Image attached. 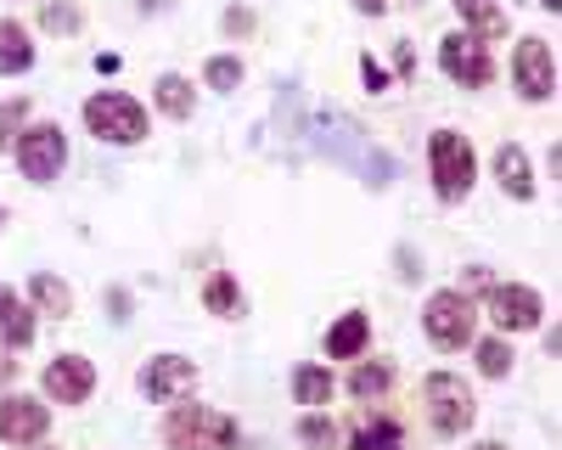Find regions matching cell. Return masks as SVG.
Wrapping results in <instances>:
<instances>
[{
    "instance_id": "33",
    "label": "cell",
    "mask_w": 562,
    "mask_h": 450,
    "mask_svg": "<svg viewBox=\"0 0 562 450\" xmlns=\"http://www.w3.org/2000/svg\"><path fill=\"white\" fill-rule=\"evenodd\" d=\"M355 7H360L366 18H383V7H389V0H355Z\"/></svg>"
},
{
    "instance_id": "23",
    "label": "cell",
    "mask_w": 562,
    "mask_h": 450,
    "mask_svg": "<svg viewBox=\"0 0 562 450\" xmlns=\"http://www.w3.org/2000/svg\"><path fill=\"white\" fill-rule=\"evenodd\" d=\"M333 372H326V367H299L293 372V400L299 405H326V400H333Z\"/></svg>"
},
{
    "instance_id": "9",
    "label": "cell",
    "mask_w": 562,
    "mask_h": 450,
    "mask_svg": "<svg viewBox=\"0 0 562 450\" xmlns=\"http://www.w3.org/2000/svg\"><path fill=\"white\" fill-rule=\"evenodd\" d=\"M512 85H518L524 102H551L557 90V57L546 40H518V52H512Z\"/></svg>"
},
{
    "instance_id": "27",
    "label": "cell",
    "mask_w": 562,
    "mask_h": 450,
    "mask_svg": "<svg viewBox=\"0 0 562 450\" xmlns=\"http://www.w3.org/2000/svg\"><path fill=\"white\" fill-rule=\"evenodd\" d=\"M479 372H484V378H506V372H512V349H506L501 338H484V344H479Z\"/></svg>"
},
{
    "instance_id": "24",
    "label": "cell",
    "mask_w": 562,
    "mask_h": 450,
    "mask_svg": "<svg viewBox=\"0 0 562 450\" xmlns=\"http://www.w3.org/2000/svg\"><path fill=\"white\" fill-rule=\"evenodd\" d=\"M40 23H45V34H79L85 29V7L79 0H45Z\"/></svg>"
},
{
    "instance_id": "10",
    "label": "cell",
    "mask_w": 562,
    "mask_h": 450,
    "mask_svg": "<svg viewBox=\"0 0 562 450\" xmlns=\"http://www.w3.org/2000/svg\"><path fill=\"white\" fill-rule=\"evenodd\" d=\"M198 389V367L186 355H153L147 367H140V394L153 405H175V400H192Z\"/></svg>"
},
{
    "instance_id": "25",
    "label": "cell",
    "mask_w": 562,
    "mask_h": 450,
    "mask_svg": "<svg viewBox=\"0 0 562 450\" xmlns=\"http://www.w3.org/2000/svg\"><path fill=\"white\" fill-rule=\"evenodd\" d=\"M203 85L209 90H237L243 85V63L237 57H209L203 63Z\"/></svg>"
},
{
    "instance_id": "37",
    "label": "cell",
    "mask_w": 562,
    "mask_h": 450,
    "mask_svg": "<svg viewBox=\"0 0 562 450\" xmlns=\"http://www.w3.org/2000/svg\"><path fill=\"white\" fill-rule=\"evenodd\" d=\"M0 225H7V203H0Z\"/></svg>"
},
{
    "instance_id": "36",
    "label": "cell",
    "mask_w": 562,
    "mask_h": 450,
    "mask_svg": "<svg viewBox=\"0 0 562 450\" xmlns=\"http://www.w3.org/2000/svg\"><path fill=\"white\" fill-rule=\"evenodd\" d=\"M29 450H57V445H45V439H40V445H29Z\"/></svg>"
},
{
    "instance_id": "18",
    "label": "cell",
    "mask_w": 562,
    "mask_h": 450,
    "mask_svg": "<svg viewBox=\"0 0 562 450\" xmlns=\"http://www.w3.org/2000/svg\"><path fill=\"white\" fill-rule=\"evenodd\" d=\"M34 68V40H29V29L23 23H0V74L7 79H18V74H29Z\"/></svg>"
},
{
    "instance_id": "11",
    "label": "cell",
    "mask_w": 562,
    "mask_h": 450,
    "mask_svg": "<svg viewBox=\"0 0 562 450\" xmlns=\"http://www.w3.org/2000/svg\"><path fill=\"white\" fill-rule=\"evenodd\" d=\"M52 434V412L34 394H7L0 400V439L7 445H40Z\"/></svg>"
},
{
    "instance_id": "3",
    "label": "cell",
    "mask_w": 562,
    "mask_h": 450,
    "mask_svg": "<svg viewBox=\"0 0 562 450\" xmlns=\"http://www.w3.org/2000/svg\"><path fill=\"white\" fill-rule=\"evenodd\" d=\"M428 169H434V192L439 203H461L479 180V158H473V142L461 130H439L428 142Z\"/></svg>"
},
{
    "instance_id": "8",
    "label": "cell",
    "mask_w": 562,
    "mask_h": 450,
    "mask_svg": "<svg viewBox=\"0 0 562 450\" xmlns=\"http://www.w3.org/2000/svg\"><path fill=\"white\" fill-rule=\"evenodd\" d=\"M490 293V322L501 333H535L546 322V304L529 282H501V288H484Z\"/></svg>"
},
{
    "instance_id": "20",
    "label": "cell",
    "mask_w": 562,
    "mask_h": 450,
    "mask_svg": "<svg viewBox=\"0 0 562 450\" xmlns=\"http://www.w3.org/2000/svg\"><path fill=\"white\" fill-rule=\"evenodd\" d=\"M355 450H405V428H400L389 412H371V417L355 428Z\"/></svg>"
},
{
    "instance_id": "12",
    "label": "cell",
    "mask_w": 562,
    "mask_h": 450,
    "mask_svg": "<svg viewBox=\"0 0 562 450\" xmlns=\"http://www.w3.org/2000/svg\"><path fill=\"white\" fill-rule=\"evenodd\" d=\"M45 394L63 400V405H85L97 394V367H90L85 355H57L52 367H45Z\"/></svg>"
},
{
    "instance_id": "22",
    "label": "cell",
    "mask_w": 562,
    "mask_h": 450,
    "mask_svg": "<svg viewBox=\"0 0 562 450\" xmlns=\"http://www.w3.org/2000/svg\"><path fill=\"white\" fill-rule=\"evenodd\" d=\"M153 90H158V113H164V119H192V108H198V90L186 85L180 74H164Z\"/></svg>"
},
{
    "instance_id": "7",
    "label": "cell",
    "mask_w": 562,
    "mask_h": 450,
    "mask_svg": "<svg viewBox=\"0 0 562 450\" xmlns=\"http://www.w3.org/2000/svg\"><path fill=\"white\" fill-rule=\"evenodd\" d=\"M439 68H445L456 85H467V90H484V85L495 79V57H490V45H484V40H473L467 29H456V34H445V40H439Z\"/></svg>"
},
{
    "instance_id": "30",
    "label": "cell",
    "mask_w": 562,
    "mask_h": 450,
    "mask_svg": "<svg viewBox=\"0 0 562 450\" xmlns=\"http://www.w3.org/2000/svg\"><path fill=\"white\" fill-rule=\"evenodd\" d=\"M479 288H490V270H479V265H467V270H461V288H456V293H467V299H473Z\"/></svg>"
},
{
    "instance_id": "21",
    "label": "cell",
    "mask_w": 562,
    "mask_h": 450,
    "mask_svg": "<svg viewBox=\"0 0 562 450\" xmlns=\"http://www.w3.org/2000/svg\"><path fill=\"white\" fill-rule=\"evenodd\" d=\"M203 304H209L214 315H225V322H237V315H243V288H237V277H231V270H214V277L203 282Z\"/></svg>"
},
{
    "instance_id": "31",
    "label": "cell",
    "mask_w": 562,
    "mask_h": 450,
    "mask_svg": "<svg viewBox=\"0 0 562 450\" xmlns=\"http://www.w3.org/2000/svg\"><path fill=\"white\" fill-rule=\"evenodd\" d=\"M360 74H366V90H389V74L378 68V57H360Z\"/></svg>"
},
{
    "instance_id": "29",
    "label": "cell",
    "mask_w": 562,
    "mask_h": 450,
    "mask_svg": "<svg viewBox=\"0 0 562 450\" xmlns=\"http://www.w3.org/2000/svg\"><path fill=\"white\" fill-rule=\"evenodd\" d=\"M225 34H237V40L254 34V12H248V7H231V12H225Z\"/></svg>"
},
{
    "instance_id": "5",
    "label": "cell",
    "mask_w": 562,
    "mask_h": 450,
    "mask_svg": "<svg viewBox=\"0 0 562 450\" xmlns=\"http://www.w3.org/2000/svg\"><path fill=\"white\" fill-rule=\"evenodd\" d=\"M473 327H479V310L456 288H445V293H434L428 304H422V333H428V344L445 349V355L473 344Z\"/></svg>"
},
{
    "instance_id": "16",
    "label": "cell",
    "mask_w": 562,
    "mask_h": 450,
    "mask_svg": "<svg viewBox=\"0 0 562 450\" xmlns=\"http://www.w3.org/2000/svg\"><path fill=\"white\" fill-rule=\"evenodd\" d=\"M0 344L7 349H29L34 344V310L12 288H0Z\"/></svg>"
},
{
    "instance_id": "4",
    "label": "cell",
    "mask_w": 562,
    "mask_h": 450,
    "mask_svg": "<svg viewBox=\"0 0 562 450\" xmlns=\"http://www.w3.org/2000/svg\"><path fill=\"white\" fill-rule=\"evenodd\" d=\"M422 405H428V428L439 439L467 434L473 417H479L473 389H467V378H456V372H428V378H422Z\"/></svg>"
},
{
    "instance_id": "1",
    "label": "cell",
    "mask_w": 562,
    "mask_h": 450,
    "mask_svg": "<svg viewBox=\"0 0 562 450\" xmlns=\"http://www.w3.org/2000/svg\"><path fill=\"white\" fill-rule=\"evenodd\" d=\"M164 445L169 450H237V423L214 412V405L175 400L164 417Z\"/></svg>"
},
{
    "instance_id": "19",
    "label": "cell",
    "mask_w": 562,
    "mask_h": 450,
    "mask_svg": "<svg viewBox=\"0 0 562 450\" xmlns=\"http://www.w3.org/2000/svg\"><path fill=\"white\" fill-rule=\"evenodd\" d=\"M394 360H360V367L349 372V394L355 400H383L389 389H394Z\"/></svg>"
},
{
    "instance_id": "15",
    "label": "cell",
    "mask_w": 562,
    "mask_h": 450,
    "mask_svg": "<svg viewBox=\"0 0 562 450\" xmlns=\"http://www.w3.org/2000/svg\"><path fill=\"white\" fill-rule=\"evenodd\" d=\"M29 310L34 315H52V322H68L74 315V293L63 277H52V270H40V277L29 282Z\"/></svg>"
},
{
    "instance_id": "32",
    "label": "cell",
    "mask_w": 562,
    "mask_h": 450,
    "mask_svg": "<svg viewBox=\"0 0 562 450\" xmlns=\"http://www.w3.org/2000/svg\"><path fill=\"white\" fill-rule=\"evenodd\" d=\"M18 378V360H12V349H0V389H7Z\"/></svg>"
},
{
    "instance_id": "14",
    "label": "cell",
    "mask_w": 562,
    "mask_h": 450,
    "mask_svg": "<svg viewBox=\"0 0 562 450\" xmlns=\"http://www.w3.org/2000/svg\"><path fill=\"white\" fill-rule=\"evenodd\" d=\"M366 344H371V322H366L360 310L338 315V322L326 327V360H360Z\"/></svg>"
},
{
    "instance_id": "2",
    "label": "cell",
    "mask_w": 562,
    "mask_h": 450,
    "mask_svg": "<svg viewBox=\"0 0 562 450\" xmlns=\"http://www.w3.org/2000/svg\"><path fill=\"white\" fill-rule=\"evenodd\" d=\"M85 130L108 147H140L147 142V108L135 97H124V90H97L85 102Z\"/></svg>"
},
{
    "instance_id": "17",
    "label": "cell",
    "mask_w": 562,
    "mask_h": 450,
    "mask_svg": "<svg viewBox=\"0 0 562 450\" xmlns=\"http://www.w3.org/2000/svg\"><path fill=\"white\" fill-rule=\"evenodd\" d=\"M450 7H456V18L467 23V34H473V40H501L512 23H506V12L495 7V0H450Z\"/></svg>"
},
{
    "instance_id": "28",
    "label": "cell",
    "mask_w": 562,
    "mask_h": 450,
    "mask_svg": "<svg viewBox=\"0 0 562 450\" xmlns=\"http://www.w3.org/2000/svg\"><path fill=\"white\" fill-rule=\"evenodd\" d=\"M299 439H304L310 450H333V445H338V428L326 423V417H304V423H299Z\"/></svg>"
},
{
    "instance_id": "34",
    "label": "cell",
    "mask_w": 562,
    "mask_h": 450,
    "mask_svg": "<svg viewBox=\"0 0 562 450\" xmlns=\"http://www.w3.org/2000/svg\"><path fill=\"white\" fill-rule=\"evenodd\" d=\"M473 450H512V445H501V439H490V445H473Z\"/></svg>"
},
{
    "instance_id": "6",
    "label": "cell",
    "mask_w": 562,
    "mask_h": 450,
    "mask_svg": "<svg viewBox=\"0 0 562 450\" xmlns=\"http://www.w3.org/2000/svg\"><path fill=\"white\" fill-rule=\"evenodd\" d=\"M12 158H18V169L34 180V187H52V180L63 175V164H68L63 124H29L18 142H12Z\"/></svg>"
},
{
    "instance_id": "13",
    "label": "cell",
    "mask_w": 562,
    "mask_h": 450,
    "mask_svg": "<svg viewBox=\"0 0 562 450\" xmlns=\"http://www.w3.org/2000/svg\"><path fill=\"white\" fill-rule=\"evenodd\" d=\"M495 180H501V192L518 198V203L535 198V164H529V153H524L518 142H506V147L495 153Z\"/></svg>"
},
{
    "instance_id": "26",
    "label": "cell",
    "mask_w": 562,
    "mask_h": 450,
    "mask_svg": "<svg viewBox=\"0 0 562 450\" xmlns=\"http://www.w3.org/2000/svg\"><path fill=\"white\" fill-rule=\"evenodd\" d=\"M23 119H29V102H23V97H18V102H0V153H12V142L29 130Z\"/></svg>"
},
{
    "instance_id": "35",
    "label": "cell",
    "mask_w": 562,
    "mask_h": 450,
    "mask_svg": "<svg viewBox=\"0 0 562 450\" xmlns=\"http://www.w3.org/2000/svg\"><path fill=\"white\" fill-rule=\"evenodd\" d=\"M540 7H546V12H557V7H562V0H540Z\"/></svg>"
}]
</instances>
